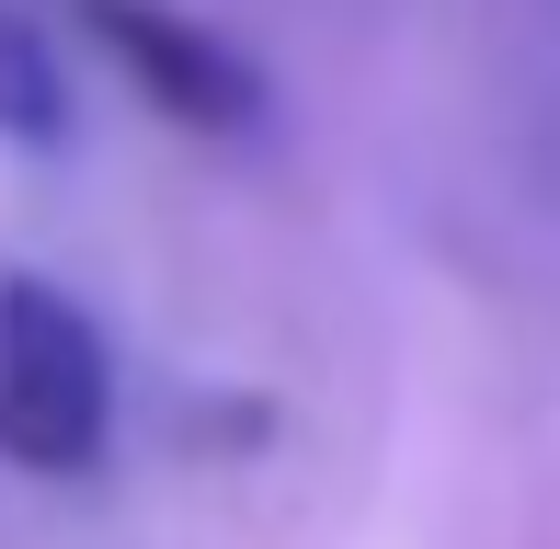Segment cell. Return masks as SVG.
I'll list each match as a JSON object with an SVG mask.
<instances>
[{
	"label": "cell",
	"instance_id": "6da1fadb",
	"mask_svg": "<svg viewBox=\"0 0 560 549\" xmlns=\"http://www.w3.org/2000/svg\"><path fill=\"white\" fill-rule=\"evenodd\" d=\"M115 446V343L58 274H0V469L92 481Z\"/></svg>",
	"mask_w": 560,
	"mask_h": 549
},
{
	"label": "cell",
	"instance_id": "7a4b0ae2",
	"mask_svg": "<svg viewBox=\"0 0 560 549\" xmlns=\"http://www.w3.org/2000/svg\"><path fill=\"white\" fill-rule=\"evenodd\" d=\"M69 23H81V35L115 58V81L138 92L161 127H184V138H252L264 104H275V81L207 12H184V0H69Z\"/></svg>",
	"mask_w": 560,
	"mask_h": 549
},
{
	"label": "cell",
	"instance_id": "3957f363",
	"mask_svg": "<svg viewBox=\"0 0 560 549\" xmlns=\"http://www.w3.org/2000/svg\"><path fill=\"white\" fill-rule=\"evenodd\" d=\"M69 138V58L46 12L0 0V149H58Z\"/></svg>",
	"mask_w": 560,
	"mask_h": 549
}]
</instances>
